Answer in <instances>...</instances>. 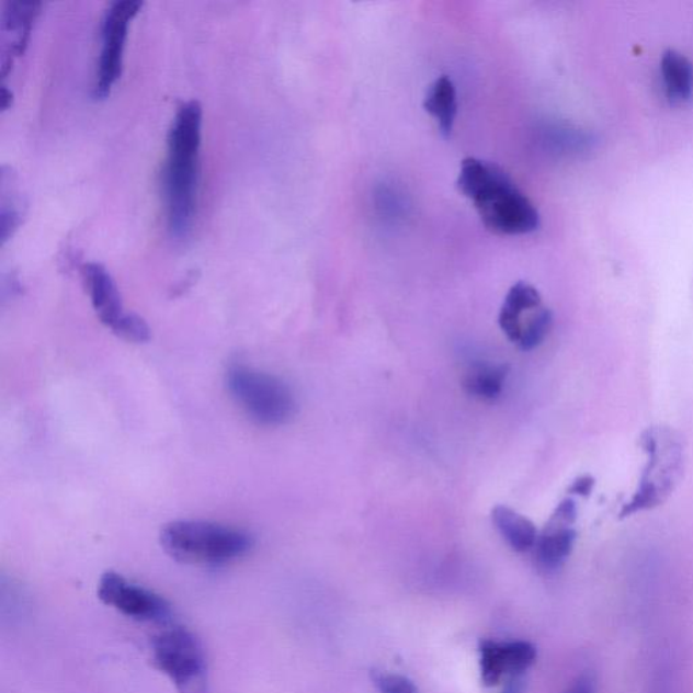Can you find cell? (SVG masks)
Instances as JSON below:
<instances>
[{
	"label": "cell",
	"instance_id": "obj_4",
	"mask_svg": "<svg viewBox=\"0 0 693 693\" xmlns=\"http://www.w3.org/2000/svg\"><path fill=\"white\" fill-rule=\"evenodd\" d=\"M227 388L236 404L258 424L283 425L297 413V401L291 386L262 370L230 366Z\"/></svg>",
	"mask_w": 693,
	"mask_h": 693
},
{
	"label": "cell",
	"instance_id": "obj_11",
	"mask_svg": "<svg viewBox=\"0 0 693 693\" xmlns=\"http://www.w3.org/2000/svg\"><path fill=\"white\" fill-rule=\"evenodd\" d=\"M423 107L431 117L435 118L442 135L452 136L456 114H458V100H456L453 80L446 75L433 80L425 92Z\"/></svg>",
	"mask_w": 693,
	"mask_h": 693
},
{
	"label": "cell",
	"instance_id": "obj_5",
	"mask_svg": "<svg viewBox=\"0 0 693 693\" xmlns=\"http://www.w3.org/2000/svg\"><path fill=\"white\" fill-rule=\"evenodd\" d=\"M152 663L175 685L178 693H209L204 646L193 632L170 625L154 635Z\"/></svg>",
	"mask_w": 693,
	"mask_h": 693
},
{
	"label": "cell",
	"instance_id": "obj_23",
	"mask_svg": "<svg viewBox=\"0 0 693 693\" xmlns=\"http://www.w3.org/2000/svg\"><path fill=\"white\" fill-rule=\"evenodd\" d=\"M0 98H2V110H8L13 105V92L8 89V86L2 87V92H0Z\"/></svg>",
	"mask_w": 693,
	"mask_h": 693
},
{
	"label": "cell",
	"instance_id": "obj_13",
	"mask_svg": "<svg viewBox=\"0 0 693 693\" xmlns=\"http://www.w3.org/2000/svg\"><path fill=\"white\" fill-rule=\"evenodd\" d=\"M492 520L502 538L519 553L529 552L539 538L538 530L530 519L505 505L493 508Z\"/></svg>",
	"mask_w": 693,
	"mask_h": 693
},
{
	"label": "cell",
	"instance_id": "obj_8",
	"mask_svg": "<svg viewBox=\"0 0 693 693\" xmlns=\"http://www.w3.org/2000/svg\"><path fill=\"white\" fill-rule=\"evenodd\" d=\"M98 598L120 614L138 622L170 623L171 605L151 589L129 581L117 571L103 573L98 586Z\"/></svg>",
	"mask_w": 693,
	"mask_h": 693
},
{
	"label": "cell",
	"instance_id": "obj_1",
	"mask_svg": "<svg viewBox=\"0 0 693 693\" xmlns=\"http://www.w3.org/2000/svg\"><path fill=\"white\" fill-rule=\"evenodd\" d=\"M202 118L204 110L198 101L182 103L167 138L161 190L167 229L175 241L186 240L194 228L200 192Z\"/></svg>",
	"mask_w": 693,
	"mask_h": 693
},
{
	"label": "cell",
	"instance_id": "obj_21",
	"mask_svg": "<svg viewBox=\"0 0 693 693\" xmlns=\"http://www.w3.org/2000/svg\"><path fill=\"white\" fill-rule=\"evenodd\" d=\"M593 487L594 479L591 476H582L570 485L569 493L588 498V496L592 493Z\"/></svg>",
	"mask_w": 693,
	"mask_h": 693
},
{
	"label": "cell",
	"instance_id": "obj_19",
	"mask_svg": "<svg viewBox=\"0 0 693 693\" xmlns=\"http://www.w3.org/2000/svg\"><path fill=\"white\" fill-rule=\"evenodd\" d=\"M374 684L380 693H419L411 680L400 674L373 672Z\"/></svg>",
	"mask_w": 693,
	"mask_h": 693
},
{
	"label": "cell",
	"instance_id": "obj_18",
	"mask_svg": "<svg viewBox=\"0 0 693 693\" xmlns=\"http://www.w3.org/2000/svg\"><path fill=\"white\" fill-rule=\"evenodd\" d=\"M504 646V660L507 673L519 675L527 671L533 666L536 658V650L529 643H507Z\"/></svg>",
	"mask_w": 693,
	"mask_h": 693
},
{
	"label": "cell",
	"instance_id": "obj_24",
	"mask_svg": "<svg viewBox=\"0 0 693 693\" xmlns=\"http://www.w3.org/2000/svg\"><path fill=\"white\" fill-rule=\"evenodd\" d=\"M519 675H512L510 683L507 684L504 693H522V680L519 679Z\"/></svg>",
	"mask_w": 693,
	"mask_h": 693
},
{
	"label": "cell",
	"instance_id": "obj_15",
	"mask_svg": "<svg viewBox=\"0 0 693 693\" xmlns=\"http://www.w3.org/2000/svg\"><path fill=\"white\" fill-rule=\"evenodd\" d=\"M510 367L493 365V363H478L466 373L464 389L467 395L481 401H493L504 390Z\"/></svg>",
	"mask_w": 693,
	"mask_h": 693
},
{
	"label": "cell",
	"instance_id": "obj_10",
	"mask_svg": "<svg viewBox=\"0 0 693 693\" xmlns=\"http://www.w3.org/2000/svg\"><path fill=\"white\" fill-rule=\"evenodd\" d=\"M539 306H542L541 294L530 283L518 282L510 288L501 306L499 325L511 342L519 343L523 316Z\"/></svg>",
	"mask_w": 693,
	"mask_h": 693
},
{
	"label": "cell",
	"instance_id": "obj_12",
	"mask_svg": "<svg viewBox=\"0 0 693 693\" xmlns=\"http://www.w3.org/2000/svg\"><path fill=\"white\" fill-rule=\"evenodd\" d=\"M577 533L569 524L554 522L550 519L547 527L536 541V557L546 569H557L573 550Z\"/></svg>",
	"mask_w": 693,
	"mask_h": 693
},
{
	"label": "cell",
	"instance_id": "obj_17",
	"mask_svg": "<svg viewBox=\"0 0 693 693\" xmlns=\"http://www.w3.org/2000/svg\"><path fill=\"white\" fill-rule=\"evenodd\" d=\"M481 651V675L485 685L493 686L507 674L504 649L502 644L484 640L479 646Z\"/></svg>",
	"mask_w": 693,
	"mask_h": 693
},
{
	"label": "cell",
	"instance_id": "obj_14",
	"mask_svg": "<svg viewBox=\"0 0 693 693\" xmlns=\"http://www.w3.org/2000/svg\"><path fill=\"white\" fill-rule=\"evenodd\" d=\"M661 75L668 100L684 103L693 92V66L690 59L678 50L669 49L662 55Z\"/></svg>",
	"mask_w": 693,
	"mask_h": 693
},
{
	"label": "cell",
	"instance_id": "obj_7",
	"mask_svg": "<svg viewBox=\"0 0 693 693\" xmlns=\"http://www.w3.org/2000/svg\"><path fill=\"white\" fill-rule=\"evenodd\" d=\"M141 0H115L102 20L101 54L92 95L105 100L118 82L124 68V52L129 26L143 8Z\"/></svg>",
	"mask_w": 693,
	"mask_h": 693
},
{
	"label": "cell",
	"instance_id": "obj_2",
	"mask_svg": "<svg viewBox=\"0 0 693 693\" xmlns=\"http://www.w3.org/2000/svg\"><path fill=\"white\" fill-rule=\"evenodd\" d=\"M456 188L475 205L485 228L496 235L518 236L539 228L541 216L512 178L492 161L462 160Z\"/></svg>",
	"mask_w": 693,
	"mask_h": 693
},
{
	"label": "cell",
	"instance_id": "obj_3",
	"mask_svg": "<svg viewBox=\"0 0 693 693\" xmlns=\"http://www.w3.org/2000/svg\"><path fill=\"white\" fill-rule=\"evenodd\" d=\"M159 539L177 563L201 566L236 561L253 546L247 531L205 520H175L161 529Z\"/></svg>",
	"mask_w": 693,
	"mask_h": 693
},
{
	"label": "cell",
	"instance_id": "obj_6",
	"mask_svg": "<svg viewBox=\"0 0 693 693\" xmlns=\"http://www.w3.org/2000/svg\"><path fill=\"white\" fill-rule=\"evenodd\" d=\"M80 273L92 308L103 326L128 342L146 343L151 339V329L146 320L125 310L117 283L105 265L96 262L84 263Z\"/></svg>",
	"mask_w": 693,
	"mask_h": 693
},
{
	"label": "cell",
	"instance_id": "obj_9",
	"mask_svg": "<svg viewBox=\"0 0 693 693\" xmlns=\"http://www.w3.org/2000/svg\"><path fill=\"white\" fill-rule=\"evenodd\" d=\"M43 3L37 0H11L2 11V77H8L14 61L25 54L29 38Z\"/></svg>",
	"mask_w": 693,
	"mask_h": 693
},
{
	"label": "cell",
	"instance_id": "obj_16",
	"mask_svg": "<svg viewBox=\"0 0 693 693\" xmlns=\"http://www.w3.org/2000/svg\"><path fill=\"white\" fill-rule=\"evenodd\" d=\"M553 326V314L550 309L541 306L535 310L530 319L524 322L522 334H520L519 345L524 351L534 350L550 332Z\"/></svg>",
	"mask_w": 693,
	"mask_h": 693
},
{
	"label": "cell",
	"instance_id": "obj_22",
	"mask_svg": "<svg viewBox=\"0 0 693 693\" xmlns=\"http://www.w3.org/2000/svg\"><path fill=\"white\" fill-rule=\"evenodd\" d=\"M566 693H597L592 675L582 674L581 678L577 679L575 683L571 684L570 689Z\"/></svg>",
	"mask_w": 693,
	"mask_h": 693
},
{
	"label": "cell",
	"instance_id": "obj_20",
	"mask_svg": "<svg viewBox=\"0 0 693 693\" xmlns=\"http://www.w3.org/2000/svg\"><path fill=\"white\" fill-rule=\"evenodd\" d=\"M577 519V507L576 502L571 499H566L559 502L556 511H554L552 515V520L554 522L564 523V524H573Z\"/></svg>",
	"mask_w": 693,
	"mask_h": 693
}]
</instances>
